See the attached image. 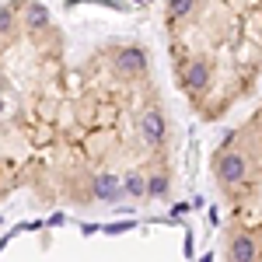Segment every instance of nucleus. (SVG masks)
Instances as JSON below:
<instances>
[{
  "instance_id": "obj_2",
  "label": "nucleus",
  "mask_w": 262,
  "mask_h": 262,
  "mask_svg": "<svg viewBox=\"0 0 262 262\" xmlns=\"http://www.w3.org/2000/svg\"><path fill=\"white\" fill-rule=\"evenodd\" d=\"M74 56L77 49L46 0L0 4V206L21 200L49 210Z\"/></svg>"
},
{
  "instance_id": "obj_4",
  "label": "nucleus",
  "mask_w": 262,
  "mask_h": 262,
  "mask_svg": "<svg viewBox=\"0 0 262 262\" xmlns=\"http://www.w3.org/2000/svg\"><path fill=\"white\" fill-rule=\"evenodd\" d=\"M210 189L221 262H262V98L213 143Z\"/></svg>"
},
{
  "instance_id": "obj_3",
  "label": "nucleus",
  "mask_w": 262,
  "mask_h": 262,
  "mask_svg": "<svg viewBox=\"0 0 262 262\" xmlns=\"http://www.w3.org/2000/svg\"><path fill=\"white\" fill-rule=\"evenodd\" d=\"M171 88L192 119L224 122L262 91V0H164Z\"/></svg>"
},
{
  "instance_id": "obj_1",
  "label": "nucleus",
  "mask_w": 262,
  "mask_h": 262,
  "mask_svg": "<svg viewBox=\"0 0 262 262\" xmlns=\"http://www.w3.org/2000/svg\"><path fill=\"white\" fill-rule=\"evenodd\" d=\"M179 129L154 56L129 35H105L74 56L70 116L49 210L122 213L171 196Z\"/></svg>"
}]
</instances>
